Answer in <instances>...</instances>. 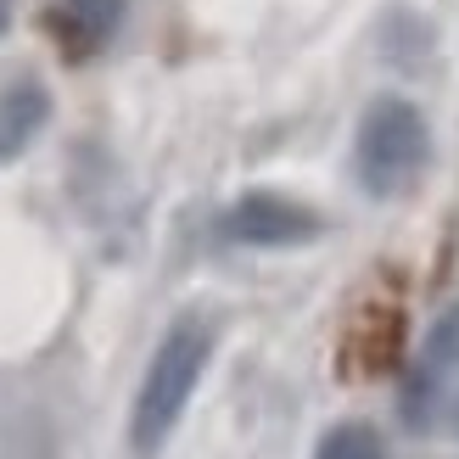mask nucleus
I'll return each instance as SVG.
<instances>
[{"label": "nucleus", "instance_id": "nucleus-7", "mask_svg": "<svg viewBox=\"0 0 459 459\" xmlns=\"http://www.w3.org/2000/svg\"><path fill=\"white\" fill-rule=\"evenodd\" d=\"M314 459H386V437L370 420H336L314 443Z\"/></svg>", "mask_w": 459, "mask_h": 459}, {"label": "nucleus", "instance_id": "nucleus-5", "mask_svg": "<svg viewBox=\"0 0 459 459\" xmlns=\"http://www.w3.org/2000/svg\"><path fill=\"white\" fill-rule=\"evenodd\" d=\"M124 12L129 0H45V34L62 45V56L90 62L118 39Z\"/></svg>", "mask_w": 459, "mask_h": 459}, {"label": "nucleus", "instance_id": "nucleus-6", "mask_svg": "<svg viewBox=\"0 0 459 459\" xmlns=\"http://www.w3.org/2000/svg\"><path fill=\"white\" fill-rule=\"evenodd\" d=\"M45 124H51V90L39 79H12L0 90V163H17L45 134Z\"/></svg>", "mask_w": 459, "mask_h": 459}, {"label": "nucleus", "instance_id": "nucleus-9", "mask_svg": "<svg viewBox=\"0 0 459 459\" xmlns=\"http://www.w3.org/2000/svg\"><path fill=\"white\" fill-rule=\"evenodd\" d=\"M448 420H454V431H459V398H454V403H448Z\"/></svg>", "mask_w": 459, "mask_h": 459}, {"label": "nucleus", "instance_id": "nucleus-4", "mask_svg": "<svg viewBox=\"0 0 459 459\" xmlns=\"http://www.w3.org/2000/svg\"><path fill=\"white\" fill-rule=\"evenodd\" d=\"M454 376H459V303H448L437 319H431L420 370L409 376V386H403V415L415 426H431L437 415H448V393H443V386Z\"/></svg>", "mask_w": 459, "mask_h": 459}, {"label": "nucleus", "instance_id": "nucleus-3", "mask_svg": "<svg viewBox=\"0 0 459 459\" xmlns=\"http://www.w3.org/2000/svg\"><path fill=\"white\" fill-rule=\"evenodd\" d=\"M325 219H319L308 202L281 196V191H241L236 202L224 208L219 219V236L236 241V247H264V252H281V247H303L314 241Z\"/></svg>", "mask_w": 459, "mask_h": 459}, {"label": "nucleus", "instance_id": "nucleus-1", "mask_svg": "<svg viewBox=\"0 0 459 459\" xmlns=\"http://www.w3.org/2000/svg\"><path fill=\"white\" fill-rule=\"evenodd\" d=\"M208 359H213V319L208 314H179L163 331V342L152 348V364H146L141 393H134V409H129V448L141 459L163 454L174 426L186 420L196 386L208 376Z\"/></svg>", "mask_w": 459, "mask_h": 459}, {"label": "nucleus", "instance_id": "nucleus-2", "mask_svg": "<svg viewBox=\"0 0 459 459\" xmlns=\"http://www.w3.org/2000/svg\"><path fill=\"white\" fill-rule=\"evenodd\" d=\"M426 169H431L426 112L403 96H376L353 134V174H359L364 196H376V202L409 196L426 179Z\"/></svg>", "mask_w": 459, "mask_h": 459}, {"label": "nucleus", "instance_id": "nucleus-8", "mask_svg": "<svg viewBox=\"0 0 459 459\" xmlns=\"http://www.w3.org/2000/svg\"><path fill=\"white\" fill-rule=\"evenodd\" d=\"M12 29V6H6V0H0V34H6Z\"/></svg>", "mask_w": 459, "mask_h": 459}]
</instances>
